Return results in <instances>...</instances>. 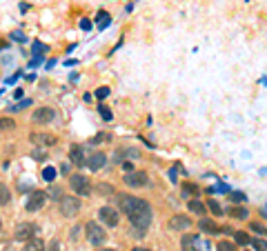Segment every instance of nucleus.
Wrapping results in <instances>:
<instances>
[{
    "mask_svg": "<svg viewBox=\"0 0 267 251\" xmlns=\"http://www.w3.org/2000/svg\"><path fill=\"white\" fill-rule=\"evenodd\" d=\"M116 198H118V211H123V214L129 218V216H134L136 211H141L142 207H147V200L142 198H136V196H129V194H116Z\"/></svg>",
    "mask_w": 267,
    "mask_h": 251,
    "instance_id": "nucleus-1",
    "label": "nucleus"
},
{
    "mask_svg": "<svg viewBox=\"0 0 267 251\" xmlns=\"http://www.w3.org/2000/svg\"><path fill=\"white\" fill-rule=\"evenodd\" d=\"M69 187H71L73 196H78V198H87L91 194V180L83 173H73L71 178H69Z\"/></svg>",
    "mask_w": 267,
    "mask_h": 251,
    "instance_id": "nucleus-2",
    "label": "nucleus"
},
{
    "mask_svg": "<svg viewBox=\"0 0 267 251\" xmlns=\"http://www.w3.org/2000/svg\"><path fill=\"white\" fill-rule=\"evenodd\" d=\"M58 202H60L58 204V209H60V216H63V218H73V216L83 209V202H80L78 196H63Z\"/></svg>",
    "mask_w": 267,
    "mask_h": 251,
    "instance_id": "nucleus-3",
    "label": "nucleus"
},
{
    "mask_svg": "<svg viewBox=\"0 0 267 251\" xmlns=\"http://www.w3.org/2000/svg\"><path fill=\"white\" fill-rule=\"evenodd\" d=\"M85 235H87V240L94 247L105 245V240H107V231L103 229V225H98L96 220H89L87 225H85Z\"/></svg>",
    "mask_w": 267,
    "mask_h": 251,
    "instance_id": "nucleus-4",
    "label": "nucleus"
},
{
    "mask_svg": "<svg viewBox=\"0 0 267 251\" xmlns=\"http://www.w3.org/2000/svg\"><path fill=\"white\" fill-rule=\"evenodd\" d=\"M152 220H154V211L152 207L147 204V207H142L141 211H136L134 216H129V222L131 227H136V229H149V225H152Z\"/></svg>",
    "mask_w": 267,
    "mask_h": 251,
    "instance_id": "nucleus-5",
    "label": "nucleus"
},
{
    "mask_svg": "<svg viewBox=\"0 0 267 251\" xmlns=\"http://www.w3.org/2000/svg\"><path fill=\"white\" fill-rule=\"evenodd\" d=\"M47 198H49L47 191L34 189L32 194L27 196V200H25V211H29V214H34V211H40L42 207H45V202H47Z\"/></svg>",
    "mask_w": 267,
    "mask_h": 251,
    "instance_id": "nucleus-6",
    "label": "nucleus"
},
{
    "mask_svg": "<svg viewBox=\"0 0 267 251\" xmlns=\"http://www.w3.org/2000/svg\"><path fill=\"white\" fill-rule=\"evenodd\" d=\"M29 142L38 149H45V147H53L58 145V136L56 134H49V131H32L29 134Z\"/></svg>",
    "mask_w": 267,
    "mask_h": 251,
    "instance_id": "nucleus-7",
    "label": "nucleus"
},
{
    "mask_svg": "<svg viewBox=\"0 0 267 251\" xmlns=\"http://www.w3.org/2000/svg\"><path fill=\"white\" fill-rule=\"evenodd\" d=\"M40 231V227L36 225V222H20V225H16V229H14V238L20 242H27L32 240V238H36V234Z\"/></svg>",
    "mask_w": 267,
    "mask_h": 251,
    "instance_id": "nucleus-8",
    "label": "nucleus"
},
{
    "mask_svg": "<svg viewBox=\"0 0 267 251\" xmlns=\"http://www.w3.org/2000/svg\"><path fill=\"white\" fill-rule=\"evenodd\" d=\"M121 211L116 209V207H109V204H105V207H100L98 209V220L100 225L105 227H118V222H121Z\"/></svg>",
    "mask_w": 267,
    "mask_h": 251,
    "instance_id": "nucleus-9",
    "label": "nucleus"
},
{
    "mask_svg": "<svg viewBox=\"0 0 267 251\" xmlns=\"http://www.w3.org/2000/svg\"><path fill=\"white\" fill-rule=\"evenodd\" d=\"M53 118H56L53 107H38V109H34V114H32V122L34 125H38V127L49 125Z\"/></svg>",
    "mask_w": 267,
    "mask_h": 251,
    "instance_id": "nucleus-10",
    "label": "nucleus"
},
{
    "mask_svg": "<svg viewBox=\"0 0 267 251\" xmlns=\"http://www.w3.org/2000/svg\"><path fill=\"white\" fill-rule=\"evenodd\" d=\"M192 225H194V220L189 218L187 214H176V216H172L167 222V227L172 231H187Z\"/></svg>",
    "mask_w": 267,
    "mask_h": 251,
    "instance_id": "nucleus-11",
    "label": "nucleus"
},
{
    "mask_svg": "<svg viewBox=\"0 0 267 251\" xmlns=\"http://www.w3.org/2000/svg\"><path fill=\"white\" fill-rule=\"evenodd\" d=\"M147 180H149V176H147V171H131L125 176V184L129 189H142L147 187Z\"/></svg>",
    "mask_w": 267,
    "mask_h": 251,
    "instance_id": "nucleus-12",
    "label": "nucleus"
},
{
    "mask_svg": "<svg viewBox=\"0 0 267 251\" xmlns=\"http://www.w3.org/2000/svg\"><path fill=\"white\" fill-rule=\"evenodd\" d=\"M69 160H71L73 167H85L87 165V158H85V149L80 145H71L69 147Z\"/></svg>",
    "mask_w": 267,
    "mask_h": 251,
    "instance_id": "nucleus-13",
    "label": "nucleus"
},
{
    "mask_svg": "<svg viewBox=\"0 0 267 251\" xmlns=\"http://www.w3.org/2000/svg\"><path fill=\"white\" fill-rule=\"evenodd\" d=\"M105 165H107V156L103 151H96L87 158V167L91 171H100V169H105Z\"/></svg>",
    "mask_w": 267,
    "mask_h": 251,
    "instance_id": "nucleus-14",
    "label": "nucleus"
},
{
    "mask_svg": "<svg viewBox=\"0 0 267 251\" xmlns=\"http://www.w3.org/2000/svg\"><path fill=\"white\" fill-rule=\"evenodd\" d=\"M180 247H183V251H198L200 249V240L196 234H185L183 240H180Z\"/></svg>",
    "mask_w": 267,
    "mask_h": 251,
    "instance_id": "nucleus-15",
    "label": "nucleus"
},
{
    "mask_svg": "<svg viewBox=\"0 0 267 251\" xmlns=\"http://www.w3.org/2000/svg\"><path fill=\"white\" fill-rule=\"evenodd\" d=\"M198 229L205 231V234H220V227L210 218H200L198 220Z\"/></svg>",
    "mask_w": 267,
    "mask_h": 251,
    "instance_id": "nucleus-16",
    "label": "nucleus"
},
{
    "mask_svg": "<svg viewBox=\"0 0 267 251\" xmlns=\"http://www.w3.org/2000/svg\"><path fill=\"white\" fill-rule=\"evenodd\" d=\"M187 209L192 211V214H196V216H205V202L203 200H198V198H192L187 202Z\"/></svg>",
    "mask_w": 267,
    "mask_h": 251,
    "instance_id": "nucleus-17",
    "label": "nucleus"
},
{
    "mask_svg": "<svg viewBox=\"0 0 267 251\" xmlns=\"http://www.w3.org/2000/svg\"><path fill=\"white\" fill-rule=\"evenodd\" d=\"M22 251H45V242L40 238H32V240H27Z\"/></svg>",
    "mask_w": 267,
    "mask_h": 251,
    "instance_id": "nucleus-18",
    "label": "nucleus"
},
{
    "mask_svg": "<svg viewBox=\"0 0 267 251\" xmlns=\"http://www.w3.org/2000/svg\"><path fill=\"white\" fill-rule=\"evenodd\" d=\"M227 214H230V218H236V220H247L249 218V211H247L245 207H231Z\"/></svg>",
    "mask_w": 267,
    "mask_h": 251,
    "instance_id": "nucleus-19",
    "label": "nucleus"
},
{
    "mask_svg": "<svg viewBox=\"0 0 267 251\" xmlns=\"http://www.w3.org/2000/svg\"><path fill=\"white\" fill-rule=\"evenodd\" d=\"M9 202H11V191H9V187L0 180V207H5V204H9Z\"/></svg>",
    "mask_w": 267,
    "mask_h": 251,
    "instance_id": "nucleus-20",
    "label": "nucleus"
},
{
    "mask_svg": "<svg viewBox=\"0 0 267 251\" xmlns=\"http://www.w3.org/2000/svg\"><path fill=\"white\" fill-rule=\"evenodd\" d=\"M16 129V120L9 116H0V131H11Z\"/></svg>",
    "mask_w": 267,
    "mask_h": 251,
    "instance_id": "nucleus-21",
    "label": "nucleus"
},
{
    "mask_svg": "<svg viewBox=\"0 0 267 251\" xmlns=\"http://www.w3.org/2000/svg\"><path fill=\"white\" fill-rule=\"evenodd\" d=\"M96 191L103 196H107V198H111V196H116V189L111 187V184H105V183H98V187H96Z\"/></svg>",
    "mask_w": 267,
    "mask_h": 251,
    "instance_id": "nucleus-22",
    "label": "nucleus"
},
{
    "mask_svg": "<svg viewBox=\"0 0 267 251\" xmlns=\"http://www.w3.org/2000/svg\"><path fill=\"white\" fill-rule=\"evenodd\" d=\"M207 207H210V211L214 216H223V207L218 204V200L216 198H207Z\"/></svg>",
    "mask_w": 267,
    "mask_h": 251,
    "instance_id": "nucleus-23",
    "label": "nucleus"
},
{
    "mask_svg": "<svg viewBox=\"0 0 267 251\" xmlns=\"http://www.w3.org/2000/svg\"><path fill=\"white\" fill-rule=\"evenodd\" d=\"M249 245L254 247V251H267V240L265 238H254Z\"/></svg>",
    "mask_w": 267,
    "mask_h": 251,
    "instance_id": "nucleus-24",
    "label": "nucleus"
},
{
    "mask_svg": "<svg viewBox=\"0 0 267 251\" xmlns=\"http://www.w3.org/2000/svg\"><path fill=\"white\" fill-rule=\"evenodd\" d=\"M216 251H236V245L230 240H220L218 245H216Z\"/></svg>",
    "mask_w": 267,
    "mask_h": 251,
    "instance_id": "nucleus-25",
    "label": "nucleus"
},
{
    "mask_svg": "<svg viewBox=\"0 0 267 251\" xmlns=\"http://www.w3.org/2000/svg\"><path fill=\"white\" fill-rule=\"evenodd\" d=\"M234 235H236V242H238V245H249L251 242V238L245 234V231H236Z\"/></svg>",
    "mask_w": 267,
    "mask_h": 251,
    "instance_id": "nucleus-26",
    "label": "nucleus"
},
{
    "mask_svg": "<svg viewBox=\"0 0 267 251\" xmlns=\"http://www.w3.org/2000/svg\"><path fill=\"white\" fill-rule=\"evenodd\" d=\"M249 229H251V231H256V234H261L263 238H267V227H265V225H261V222H251Z\"/></svg>",
    "mask_w": 267,
    "mask_h": 251,
    "instance_id": "nucleus-27",
    "label": "nucleus"
},
{
    "mask_svg": "<svg viewBox=\"0 0 267 251\" xmlns=\"http://www.w3.org/2000/svg\"><path fill=\"white\" fill-rule=\"evenodd\" d=\"M42 178L47 180V183H52V180L56 178V169H53V167H45V169H42Z\"/></svg>",
    "mask_w": 267,
    "mask_h": 251,
    "instance_id": "nucleus-28",
    "label": "nucleus"
},
{
    "mask_svg": "<svg viewBox=\"0 0 267 251\" xmlns=\"http://www.w3.org/2000/svg\"><path fill=\"white\" fill-rule=\"evenodd\" d=\"M32 53H34V56H40V53H47V47H45L42 42H34Z\"/></svg>",
    "mask_w": 267,
    "mask_h": 251,
    "instance_id": "nucleus-29",
    "label": "nucleus"
},
{
    "mask_svg": "<svg viewBox=\"0 0 267 251\" xmlns=\"http://www.w3.org/2000/svg\"><path fill=\"white\" fill-rule=\"evenodd\" d=\"M230 198H231V202H245V200H247V196L243 194V191H231V194H230Z\"/></svg>",
    "mask_w": 267,
    "mask_h": 251,
    "instance_id": "nucleus-30",
    "label": "nucleus"
},
{
    "mask_svg": "<svg viewBox=\"0 0 267 251\" xmlns=\"http://www.w3.org/2000/svg\"><path fill=\"white\" fill-rule=\"evenodd\" d=\"M196 194H198V189L194 184H189V183L183 184V196H196Z\"/></svg>",
    "mask_w": 267,
    "mask_h": 251,
    "instance_id": "nucleus-31",
    "label": "nucleus"
},
{
    "mask_svg": "<svg viewBox=\"0 0 267 251\" xmlns=\"http://www.w3.org/2000/svg\"><path fill=\"white\" fill-rule=\"evenodd\" d=\"M98 111H100V116H103L105 120H111V111H109V107H105V105H98Z\"/></svg>",
    "mask_w": 267,
    "mask_h": 251,
    "instance_id": "nucleus-32",
    "label": "nucleus"
},
{
    "mask_svg": "<svg viewBox=\"0 0 267 251\" xmlns=\"http://www.w3.org/2000/svg\"><path fill=\"white\" fill-rule=\"evenodd\" d=\"M96 96H98V98H107V96H109V87H98Z\"/></svg>",
    "mask_w": 267,
    "mask_h": 251,
    "instance_id": "nucleus-33",
    "label": "nucleus"
},
{
    "mask_svg": "<svg viewBox=\"0 0 267 251\" xmlns=\"http://www.w3.org/2000/svg\"><path fill=\"white\" fill-rule=\"evenodd\" d=\"M147 231L145 229H136V227H131V235H136V238H145Z\"/></svg>",
    "mask_w": 267,
    "mask_h": 251,
    "instance_id": "nucleus-34",
    "label": "nucleus"
},
{
    "mask_svg": "<svg viewBox=\"0 0 267 251\" xmlns=\"http://www.w3.org/2000/svg\"><path fill=\"white\" fill-rule=\"evenodd\" d=\"M123 169H125L127 173H131V171H134V165H131L129 160H125V162H123Z\"/></svg>",
    "mask_w": 267,
    "mask_h": 251,
    "instance_id": "nucleus-35",
    "label": "nucleus"
},
{
    "mask_svg": "<svg viewBox=\"0 0 267 251\" xmlns=\"http://www.w3.org/2000/svg\"><path fill=\"white\" fill-rule=\"evenodd\" d=\"M47 251H58V240H52L49 242V249Z\"/></svg>",
    "mask_w": 267,
    "mask_h": 251,
    "instance_id": "nucleus-36",
    "label": "nucleus"
},
{
    "mask_svg": "<svg viewBox=\"0 0 267 251\" xmlns=\"http://www.w3.org/2000/svg\"><path fill=\"white\" fill-rule=\"evenodd\" d=\"M131 251H152V249H147V247H134Z\"/></svg>",
    "mask_w": 267,
    "mask_h": 251,
    "instance_id": "nucleus-37",
    "label": "nucleus"
},
{
    "mask_svg": "<svg viewBox=\"0 0 267 251\" xmlns=\"http://www.w3.org/2000/svg\"><path fill=\"white\" fill-rule=\"evenodd\" d=\"M98 251H116V249H98Z\"/></svg>",
    "mask_w": 267,
    "mask_h": 251,
    "instance_id": "nucleus-38",
    "label": "nucleus"
},
{
    "mask_svg": "<svg viewBox=\"0 0 267 251\" xmlns=\"http://www.w3.org/2000/svg\"><path fill=\"white\" fill-rule=\"evenodd\" d=\"M0 229H2V218H0Z\"/></svg>",
    "mask_w": 267,
    "mask_h": 251,
    "instance_id": "nucleus-39",
    "label": "nucleus"
}]
</instances>
